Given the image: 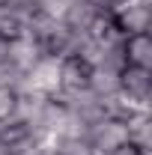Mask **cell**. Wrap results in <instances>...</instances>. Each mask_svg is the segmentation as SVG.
Returning <instances> with one entry per match:
<instances>
[{"instance_id":"obj_1","label":"cell","mask_w":152,"mask_h":155,"mask_svg":"<svg viewBox=\"0 0 152 155\" xmlns=\"http://www.w3.org/2000/svg\"><path fill=\"white\" fill-rule=\"evenodd\" d=\"M111 18L116 21L119 33L122 36H137V33H149L152 30V3L143 0H128V3H119Z\"/></svg>"},{"instance_id":"obj_2","label":"cell","mask_w":152,"mask_h":155,"mask_svg":"<svg viewBox=\"0 0 152 155\" xmlns=\"http://www.w3.org/2000/svg\"><path fill=\"white\" fill-rule=\"evenodd\" d=\"M60 60H63V57L45 54V57L27 72V84H30L33 93L48 96V98H54L60 93Z\"/></svg>"},{"instance_id":"obj_3","label":"cell","mask_w":152,"mask_h":155,"mask_svg":"<svg viewBox=\"0 0 152 155\" xmlns=\"http://www.w3.org/2000/svg\"><path fill=\"white\" fill-rule=\"evenodd\" d=\"M87 140H90V146H93L95 152H111L116 146H122L125 140H128V128H125V122L122 119H114V116H104L101 122H95L90 125V131H87Z\"/></svg>"},{"instance_id":"obj_4","label":"cell","mask_w":152,"mask_h":155,"mask_svg":"<svg viewBox=\"0 0 152 155\" xmlns=\"http://www.w3.org/2000/svg\"><path fill=\"white\" fill-rule=\"evenodd\" d=\"M42 57H45V48H42V42H39V39H33L30 33L9 39L6 63H12L15 69H21V72H30V69H33V66H36Z\"/></svg>"},{"instance_id":"obj_5","label":"cell","mask_w":152,"mask_h":155,"mask_svg":"<svg viewBox=\"0 0 152 155\" xmlns=\"http://www.w3.org/2000/svg\"><path fill=\"white\" fill-rule=\"evenodd\" d=\"M119 90L125 96L137 98V101H146L149 104L152 98V69H143V66H125L119 72Z\"/></svg>"},{"instance_id":"obj_6","label":"cell","mask_w":152,"mask_h":155,"mask_svg":"<svg viewBox=\"0 0 152 155\" xmlns=\"http://www.w3.org/2000/svg\"><path fill=\"white\" fill-rule=\"evenodd\" d=\"M122 51H125V63H128V66H143V69H152V33L125 36Z\"/></svg>"},{"instance_id":"obj_7","label":"cell","mask_w":152,"mask_h":155,"mask_svg":"<svg viewBox=\"0 0 152 155\" xmlns=\"http://www.w3.org/2000/svg\"><path fill=\"white\" fill-rule=\"evenodd\" d=\"M90 78V66L81 63L78 57H63L60 60V90H78L87 87Z\"/></svg>"},{"instance_id":"obj_8","label":"cell","mask_w":152,"mask_h":155,"mask_svg":"<svg viewBox=\"0 0 152 155\" xmlns=\"http://www.w3.org/2000/svg\"><path fill=\"white\" fill-rule=\"evenodd\" d=\"M125 128H128V143H134L137 149L149 152L152 149V116L149 114H134L125 119Z\"/></svg>"},{"instance_id":"obj_9","label":"cell","mask_w":152,"mask_h":155,"mask_svg":"<svg viewBox=\"0 0 152 155\" xmlns=\"http://www.w3.org/2000/svg\"><path fill=\"white\" fill-rule=\"evenodd\" d=\"M95 15H98V12H95L87 0H72V3L66 6V12H63V24H66L69 30H75V33H87V27L93 24Z\"/></svg>"},{"instance_id":"obj_10","label":"cell","mask_w":152,"mask_h":155,"mask_svg":"<svg viewBox=\"0 0 152 155\" xmlns=\"http://www.w3.org/2000/svg\"><path fill=\"white\" fill-rule=\"evenodd\" d=\"M87 87H90L98 98H111L114 93H119V72L93 66V69H90V78H87Z\"/></svg>"},{"instance_id":"obj_11","label":"cell","mask_w":152,"mask_h":155,"mask_svg":"<svg viewBox=\"0 0 152 155\" xmlns=\"http://www.w3.org/2000/svg\"><path fill=\"white\" fill-rule=\"evenodd\" d=\"M12 110H15V93L0 90V125L12 122Z\"/></svg>"},{"instance_id":"obj_12","label":"cell","mask_w":152,"mask_h":155,"mask_svg":"<svg viewBox=\"0 0 152 155\" xmlns=\"http://www.w3.org/2000/svg\"><path fill=\"white\" fill-rule=\"evenodd\" d=\"M107 155H149V152H143V149H137L134 143H128V140H125L122 146H116V149H111Z\"/></svg>"},{"instance_id":"obj_13","label":"cell","mask_w":152,"mask_h":155,"mask_svg":"<svg viewBox=\"0 0 152 155\" xmlns=\"http://www.w3.org/2000/svg\"><path fill=\"white\" fill-rule=\"evenodd\" d=\"M6 51H9V39L0 36V63H6Z\"/></svg>"},{"instance_id":"obj_14","label":"cell","mask_w":152,"mask_h":155,"mask_svg":"<svg viewBox=\"0 0 152 155\" xmlns=\"http://www.w3.org/2000/svg\"><path fill=\"white\" fill-rule=\"evenodd\" d=\"M0 155H12V152H9V146H6L3 140H0Z\"/></svg>"},{"instance_id":"obj_15","label":"cell","mask_w":152,"mask_h":155,"mask_svg":"<svg viewBox=\"0 0 152 155\" xmlns=\"http://www.w3.org/2000/svg\"><path fill=\"white\" fill-rule=\"evenodd\" d=\"M9 3H12V0H0V6H9Z\"/></svg>"}]
</instances>
